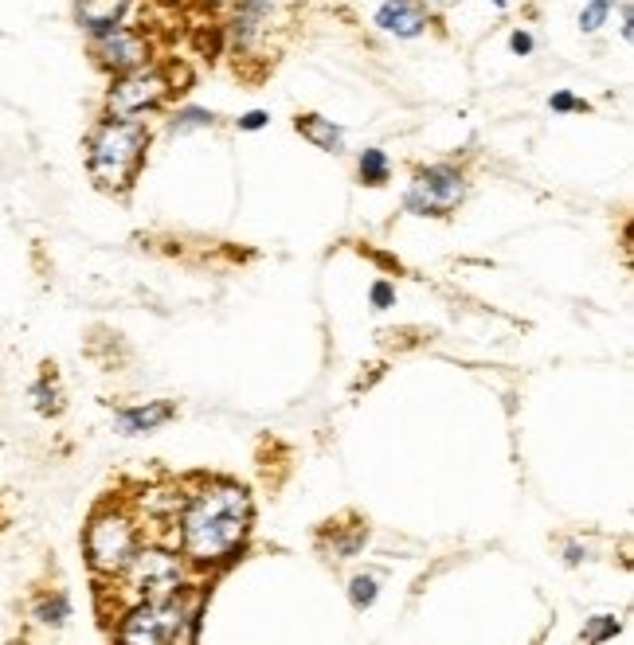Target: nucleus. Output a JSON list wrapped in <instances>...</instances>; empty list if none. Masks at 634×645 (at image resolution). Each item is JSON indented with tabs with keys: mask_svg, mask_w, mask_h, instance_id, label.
<instances>
[{
	"mask_svg": "<svg viewBox=\"0 0 634 645\" xmlns=\"http://www.w3.org/2000/svg\"><path fill=\"white\" fill-rule=\"evenodd\" d=\"M365 540H368V528L357 525V528L349 532V537H333V540H330V552L337 555V560H349V555H357L360 548H365Z\"/></svg>",
	"mask_w": 634,
	"mask_h": 645,
	"instance_id": "obj_21",
	"label": "nucleus"
},
{
	"mask_svg": "<svg viewBox=\"0 0 634 645\" xmlns=\"http://www.w3.org/2000/svg\"><path fill=\"white\" fill-rule=\"evenodd\" d=\"M377 595H380V579H377V575H357V579L349 583V599H353V607H357V610L372 607V602H377Z\"/></svg>",
	"mask_w": 634,
	"mask_h": 645,
	"instance_id": "obj_19",
	"label": "nucleus"
},
{
	"mask_svg": "<svg viewBox=\"0 0 634 645\" xmlns=\"http://www.w3.org/2000/svg\"><path fill=\"white\" fill-rule=\"evenodd\" d=\"M619 619H611V614H596V619L584 626V642H615L619 637Z\"/></svg>",
	"mask_w": 634,
	"mask_h": 645,
	"instance_id": "obj_20",
	"label": "nucleus"
},
{
	"mask_svg": "<svg viewBox=\"0 0 634 645\" xmlns=\"http://www.w3.org/2000/svg\"><path fill=\"white\" fill-rule=\"evenodd\" d=\"M157 4H181V0H157Z\"/></svg>",
	"mask_w": 634,
	"mask_h": 645,
	"instance_id": "obj_29",
	"label": "nucleus"
},
{
	"mask_svg": "<svg viewBox=\"0 0 634 645\" xmlns=\"http://www.w3.org/2000/svg\"><path fill=\"white\" fill-rule=\"evenodd\" d=\"M169 418H176V407L165 400L146 403V407H122L114 411V430L118 435H149V430L165 427Z\"/></svg>",
	"mask_w": 634,
	"mask_h": 645,
	"instance_id": "obj_11",
	"label": "nucleus"
},
{
	"mask_svg": "<svg viewBox=\"0 0 634 645\" xmlns=\"http://www.w3.org/2000/svg\"><path fill=\"white\" fill-rule=\"evenodd\" d=\"M91 55L102 71L126 74V71H134V67H146L149 59H153V44H149V36L141 32V27L111 24L91 36Z\"/></svg>",
	"mask_w": 634,
	"mask_h": 645,
	"instance_id": "obj_9",
	"label": "nucleus"
},
{
	"mask_svg": "<svg viewBox=\"0 0 634 645\" xmlns=\"http://www.w3.org/2000/svg\"><path fill=\"white\" fill-rule=\"evenodd\" d=\"M388 176H392V164H388L384 149H365V153H360V181L372 184V188H380Z\"/></svg>",
	"mask_w": 634,
	"mask_h": 645,
	"instance_id": "obj_15",
	"label": "nucleus"
},
{
	"mask_svg": "<svg viewBox=\"0 0 634 645\" xmlns=\"http://www.w3.org/2000/svg\"><path fill=\"white\" fill-rule=\"evenodd\" d=\"M466 200V181L451 164H431L415 173V181L404 192V208L412 216H451Z\"/></svg>",
	"mask_w": 634,
	"mask_h": 645,
	"instance_id": "obj_8",
	"label": "nucleus"
},
{
	"mask_svg": "<svg viewBox=\"0 0 634 645\" xmlns=\"http://www.w3.org/2000/svg\"><path fill=\"white\" fill-rule=\"evenodd\" d=\"M295 9L298 0H235L228 27H223L228 51L235 59H258V55L267 51L270 32L295 20Z\"/></svg>",
	"mask_w": 634,
	"mask_h": 645,
	"instance_id": "obj_4",
	"label": "nucleus"
},
{
	"mask_svg": "<svg viewBox=\"0 0 634 645\" xmlns=\"http://www.w3.org/2000/svg\"><path fill=\"white\" fill-rule=\"evenodd\" d=\"M204 9H211V12H223V9H231V4H235V0H200Z\"/></svg>",
	"mask_w": 634,
	"mask_h": 645,
	"instance_id": "obj_28",
	"label": "nucleus"
},
{
	"mask_svg": "<svg viewBox=\"0 0 634 645\" xmlns=\"http://www.w3.org/2000/svg\"><path fill=\"white\" fill-rule=\"evenodd\" d=\"M211 126H216V114L196 110V106L181 110V114L173 118V134H193V129H211Z\"/></svg>",
	"mask_w": 634,
	"mask_h": 645,
	"instance_id": "obj_18",
	"label": "nucleus"
},
{
	"mask_svg": "<svg viewBox=\"0 0 634 645\" xmlns=\"http://www.w3.org/2000/svg\"><path fill=\"white\" fill-rule=\"evenodd\" d=\"M579 560H584V548H579V544H568V548H564V564L576 567Z\"/></svg>",
	"mask_w": 634,
	"mask_h": 645,
	"instance_id": "obj_27",
	"label": "nucleus"
},
{
	"mask_svg": "<svg viewBox=\"0 0 634 645\" xmlns=\"http://www.w3.org/2000/svg\"><path fill=\"white\" fill-rule=\"evenodd\" d=\"M615 12V0H588L584 4V12H579V32H599V27L607 24V16Z\"/></svg>",
	"mask_w": 634,
	"mask_h": 645,
	"instance_id": "obj_17",
	"label": "nucleus"
},
{
	"mask_svg": "<svg viewBox=\"0 0 634 645\" xmlns=\"http://www.w3.org/2000/svg\"><path fill=\"white\" fill-rule=\"evenodd\" d=\"M87 564L106 579H118L134 552L141 548L138 540V520L122 509H102L99 517L87 525Z\"/></svg>",
	"mask_w": 634,
	"mask_h": 645,
	"instance_id": "obj_5",
	"label": "nucleus"
},
{
	"mask_svg": "<svg viewBox=\"0 0 634 645\" xmlns=\"http://www.w3.org/2000/svg\"><path fill=\"white\" fill-rule=\"evenodd\" d=\"M263 126H270V114H267V110H247V114L240 118V129H243V134H258Z\"/></svg>",
	"mask_w": 634,
	"mask_h": 645,
	"instance_id": "obj_23",
	"label": "nucleus"
},
{
	"mask_svg": "<svg viewBox=\"0 0 634 645\" xmlns=\"http://www.w3.org/2000/svg\"><path fill=\"white\" fill-rule=\"evenodd\" d=\"M295 129L306 137V141H313L318 149H325V153H341V149H345V134H341V129L333 126L330 118L302 114V118H295Z\"/></svg>",
	"mask_w": 634,
	"mask_h": 645,
	"instance_id": "obj_13",
	"label": "nucleus"
},
{
	"mask_svg": "<svg viewBox=\"0 0 634 645\" xmlns=\"http://www.w3.org/2000/svg\"><path fill=\"white\" fill-rule=\"evenodd\" d=\"M435 4H439V0H435Z\"/></svg>",
	"mask_w": 634,
	"mask_h": 645,
	"instance_id": "obj_31",
	"label": "nucleus"
},
{
	"mask_svg": "<svg viewBox=\"0 0 634 645\" xmlns=\"http://www.w3.org/2000/svg\"><path fill=\"white\" fill-rule=\"evenodd\" d=\"M196 637V599L193 595H169L157 602H138L118 626V642L134 645H176Z\"/></svg>",
	"mask_w": 634,
	"mask_h": 645,
	"instance_id": "obj_3",
	"label": "nucleus"
},
{
	"mask_svg": "<svg viewBox=\"0 0 634 645\" xmlns=\"http://www.w3.org/2000/svg\"><path fill=\"white\" fill-rule=\"evenodd\" d=\"M251 532V497L240 485L211 482L188 497L181 512V548L200 567H220Z\"/></svg>",
	"mask_w": 634,
	"mask_h": 645,
	"instance_id": "obj_1",
	"label": "nucleus"
},
{
	"mask_svg": "<svg viewBox=\"0 0 634 645\" xmlns=\"http://www.w3.org/2000/svg\"><path fill=\"white\" fill-rule=\"evenodd\" d=\"M149 149V129L141 118H102L87 141V169L99 188L122 192L134 184Z\"/></svg>",
	"mask_w": 634,
	"mask_h": 645,
	"instance_id": "obj_2",
	"label": "nucleus"
},
{
	"mask_svg": "<svg viewBox=\"0 0 634 645\" xmlns=\"http://www.w3.org/2000/svg\"><path fill=\"white\" fill-rule=\"evenodd\" d=\"M619 32H623L626 44L634 39V4L631 0H623V24H619Z\"/></svg>",
	"mask_w": 634,
	"mask_h": 645,
	"instance_id": "obj_26",
	"label": "nucleus"
},
{
	"mask_svg": "<svg viewBox=\"0 0 634 645\" xmlns=\"http://www.w3.org/2000/svg\"><path fill=\"white\" fill-rule=\"evenodd\" d=\"M494 4H497V9H506V0H494Z\"/></svg>",
	"mask_w": 634,
	"mask_h": 645,
	"instance_id": "obj_30",
	"label": "nucleus"
},
{
	"mask_svg": "<svg viewBox=\"0 0 634 645\" xmlns=\"http://www.w3.org/2000/svg\"><path fill=\"white\" fill-rule=\"evenodd\" d=\"M32 400H36V411L39 415H59L64 411V400H59V383L51 372H44L36 380V388H32Z\"/></svg>",
	"mask_w": 634,
	"mask_h": 645,
	"instance_id": "obj_16",
	"label": "nucleus"
},
{
	"mask_svg": "<svg viewBox=\"0 0 634 645\" xmlns=\"http://www.w3.org/2000/svg\"><path fill=\"white\" fill-rule=\"evenodd\" d=\"M549 106L556 110V114H584V110H588V102L576 99V94H568V91H556Z\"/></svg>",
	"mask_w": 634,
	"mask_h": 645,
	"instance_id": "obj_22",
	"label": "nucleus"
},
{
	"mask_svg": "<svg viewBox=\"0 0 634 645\" xmlns=\"http://www.w3.org/2000/svg\"><path fill=\"white\" fill-rule=\"evenodd\" d=\"M395 301V290L388 283H377L372 286V306H377V310H388V306H392Z\"/></svg>",
	"mask_w": 634,
	"mask_h": 645,
	"instance_id": "obj_25",
	"label": "nucleus"
},
{
	"mask_svg": "<svg viewBox=\"0 0 634 645\" xmlns=\"http://www.w3.org/2000/svg\"><path fill=\"white\" fill-rule=\"evenodd\" d=\"M173 94V79L161 67L146 64L126 74H114V87L106 94V118H141L153 114L161 102Z\"/></svg>",
	"mask_w": 634,
	"mask_h": 645,
	"instance_id": "obj_7",
	"label": "nucleus"
},
{
	"mask_svg": "<svg viewBox=\"0 0 634 645\" xmlns=\"http://www.w3.org/2000/svg\"><path fill=\"white\" fill-rule=\"evenodd\" d=\"M118 579H122V595L129 599V607L169 599V595L184 591L181 560L169 555V552H161V548H138Z\"/></svg>",
	"mask_w": 634,
	"mask_h": 645,
	"instance_id": "obj_6",
	"label": "nucleus"
},
{
	"mask_svg": "<svg viewBox=\"0 0 634 645\" xmlns=\"http://www.w3.org/2000/svg\"><path fill=\"white\" fill-rule=\"evenodd\" d=\"M372 24L384 32V36H395V39H415L427 32V24H431V12H427V4L423 0H384L377 9V16H372Z\"/></svg>",
	"mask_w": 634,
	"mask_h": 645,
	"instance_id": "obj_10",
	"label": "nucleus"
},
{
	"mask_svg": "<svg viewBox=\"0 0 634 645\" xmlns=\"http://www.w3.org/2000/svg\"><path fill=\"white\" fill-rule=\"evenodd\" d=\"M36 622L39 626H64L67 619H71V599H67L64 591H51V595H44V599L36 602Z\"/></svg>",
	"mask_w": 634,
	"mask_h": 645,
	"instance_id": "obj_14",
	"label": "nucleus"
},
{
	"mask_svg": "<svg viewBox=\"0 0 634 645\" xmlns=\"http://www.w3.org/2000/svg\"><path fill=\"white\" fill-rule=\"evenodd\" d=\"M134 0H74V24L83 27L87 36L102 32V27L122 24Z\"/></svg>",
	"mask_w": 634,
	"mask_h": 645,
	"instance_id": "obj_12",
	"label": "nucleus"
},
{
	"mask_svg": "<svg viewBox=\"0 0 634 645\" xmlns=\"http://www.w3.org/2000/svg\"><path fill=\"white\" fill-rule=\"evenodd\" d=\"M509 47H514V55H533V47H537V39L525 32V27H517L514 36H509Z\"/></svg>",
	"mask_w": 634,
	"mask_h": 645,
	"instance_id": "obj_24",
	"label": "nucleus"
}]
</instances>
